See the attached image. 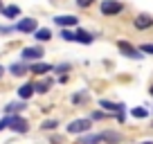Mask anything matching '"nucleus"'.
<instances>
[{
  "mask_svg": "<svg viewBox=\"0 0 153 144\" xmlns=\"http://www.w3.org/2000/svg\"><path fill=\"white\" fill-rule=\"evenodd\" d=\"M32 72H36V74H45V72L52 70V65H48V63H34L32 68H29Z\"/></svg>",
  "mask_w": 153,
  "mask_h": 144,
  "instance_id": "obj_15",
  "label": "nucleus"
},
{
  "mask_svg": "<svg viewBox=\"0 0 153 144\" xmlns=\"http://www.w3.org/2000/svg\"><path fill=\"white\" fill-rule=\"evenodd\" d=\"M34 39H36V41H43V43H45V41L52 39V34H50V29L41 27V29H36V32H34Z\"/></svg>",
  "mask_w": 153,
  "mask_h": 144,
  "instance_id": "obj_14",
  "label": "nucleus"
},
{
  "mask_svg": "<svg viewBox=\"0 0 153 144\" xmlns=\"http://www.w3.org/2000/svg\"><path fill=\"white\" fill-rule=\"evenodd\" d=\"M149 92H151V95H153V86H151V90H149Z\"/></svg>",
  "mask_w": 153,
  "mask_h": 144,
  "instance_id": "obj_28",
  "label": "nucleus"
},
{
  "mask_svg": "<svg viewBox=\"0 0 153 144\" xmlns=\"http://www.w3.org/2000/svg\"><path fill=\"white\" fill-rule=\"evenodd\" d=\"M0 32H2V34H9V32H11V27H5V25H0Z\"/></svg>",
  "mask_w": 153,
  "mask_h": 144,
  "instance_id": "obj_26",
  "label": "nucleus"
},
{
  "mask_svg": "<svg viewBox=\"0 0 153 144\" xmlns=\"http://www.w3.org/2000/svg\"><path fill=\"white\" fill-rule=\"evenodd\" d=\"M99 106H101V108H106V111H110V113L115 111L117 115H120V113H124V106H122V104H113V101H108V99H101Z\"/></svg>",
  "mask_w": 153,
  "mask_h": 144,
  "instance_id": "obj_10",
  "label": "nucleus"
},
{
  "mask_svg": "<svg viewBox=\"0 0 153 144\" xmlns=\"http://www.w3.org/2000/svg\"><path fill=\"white\" fill-rule=\"evenodd\" d=\"M2 72H5V68H2V65H0V77H2Z\"/></svg>",
  "mask_w": 153,
  "mask_h": 144,
  "instance_id": "obj_27",
  "label": "nucleus"
},
{
  "mask_svg": "<svg viewBox=\"0 0 153 144\" xmlns=\"http://www.w3.org/2000/svg\"><path fill=\"white\" fill-rule=\"evenodd\" d=\"M83 99H86V95H83V92H81V95H72V101H74V104H81Z\"/></svg>",
  "mask_w": 153,
  "mask_h": 144,
  "instance_id": "obj_22",
  "label": "nucleus"
},
{
  "mask_svg": "<svg viewBox=\"0 0 153 144\" xmlns=\"http://www.w3.org/2000/svg\"><path fill=\"white\" fill-rule=\"evenodd\" d=\"M0 9H2V7H0Z\"/></svg>",
  "mask_w": 153,
  "mask_h": 144,
  "instance_id": "obj_30",
  "label": "nucleus"
},
{
  "mask_svg": "<svg viewBox=\"0 0 153 144\" xmlns=\"http://www.w3.org/2000/svg\"><path fill=\"white\" fill-rule=\"evenodd\" d=\"M56 126H59V122H56V120H45L43 124H41V128H43V131H54Z\"/></svg>",
  "mask_w": 153,
  "mask_h": 144,
  "instance_id": "obj_21",
  "label": "nucleus"
},
{
  "mask_svg": "<svg viewBox=\"0 0 153 144\" xmlns=\"http://www.w3.org/2000/svg\"><path fill=\"white\" fill-rule=\"evenodd\" d=\"M90 126H92V120H74L68 126V133L70 135H81V133H88Z\"/></svg>",
  "mask_w": 153,
  "mask_h": 144,
  "instance_id": "obj_2",
  "label": "nucleus"
},
{
  "mask_svg": "<svg viewBox=\"0 0 153 144\" xmlns=\"http://www.w3.org/2000/svg\"><path fill=\"white\" fill-rule=\"evenodd\" d=\"M16 29L23 32V34H32V32H36V20L34 18H23L18 25H16Z\"/></svg>",
  "mask_w": 153,
  "mask_h": 144,
  "instance_id": "obj_7",
  "label": "nucleus"
},
{
  "mask_svg": "<svg viewBox=\"0 0 153 144\" xmlns=\"http://www.w3.org/2000/svg\"><path fill=\"white\" fill-rule=\"evenodd\" d=\"M122 9H124V5L117 2V0H101V14L104 16H115V14H120Z\"/></svg>",
  "mask_w": 153,
  "mask_h": 144,
  "instance_id": "obj_3",
  "label": "nucleus"
},
{
  "mask_svg": "<svg viewBox=\"0 0 153 144\" xmlns=\"http://www.w3.org/2000/svg\"><path fill=\"white\" fill-rule=\"evenodd\" d=\"M92 120H104V113H99V111L92 113Z\"/></svg>",
  "mask_w": 153,
  "mask_h": 144,
  "instance_id": "obj_25",
  "label": "nucleus"
},
{
  "mask_svg": "<svg viewBox=\"0 0 153 144\" xmlns=\"http://www.w3.org/2000/svg\"><path fill=\"white\" fill-rule=\"evenodd\" d=\"M140 52H146V54H153V45H142V48H140Z\"/></svg>",
  "mask_w": 153,
  "mask_h": 144,
  "instance_id": "obj_23",
  "label": "nucleus"
},
{
  "mask_svg": "<svg viewBox=\"0 0 153 144\" xmlns=\"http://www.w3.org/2000/svg\"><path fill=\"white\" fill-rule=\"evenodd\" d=\"M117 48H120V52L124 54V56H131V59H142V54H140V50H135L133 45L131 43H126V41H120V43H117Z\"/></svg>",
  "mask_w": 153,
  "mask_h": 144,
  "instance_id": "obj_5",
  "label": "nucleus"
},
{
  "mask_svg": "<svg viewBox=\"0 0 153 144\" xmlns=\"http://www.w3.org/2000/svg\"><path fill=\"white\" fill-rule=\"evenodd\" d=\"M9 72L14 74V77H20V74H25V72H27V65H25V63H14V65L9 68Z\"/></svg>",
  "mask_w": 153,
  "mask_h": 144,
  "instance_id": "obj_16",
  "label": "nucleus"
},
{
  "mask_svg": "<svg viewBox=\"0 0 153 144\" xmlns=\"http://www.w3.org/2000/svg\"><path fill=\"white\" fill-rule=\"evenodd\" d=\"M23 108H25V101H14V104H7L5 113H7V115H16V113L23 111Z\"/></svg>",
  "mask_w": 153,
  "mask_h": 144,
  "instance_id": "obj_13",
  "label": "nucleus"
},
{
  "mask_svg": "<svg viewBox=\"0 0 153 144\" xmlns=\"http://www.w3.org/2000/svg\"><path fill=\"white\" fill-rule=\"evenodd\" d=\"M54 23L59 25V27H63V29H68V27H74L76 23H79V18H76V16H56V18H54Z\"/></svg>",
  "mask_w": 153,
  "mask_h": 144,
  "instance_id": "obj_6",
  "label": "nucleus"
},
{
  "mask_svg": "<svg viewBox=\"0 0 153 144\" xmlns=\"http://www.w3.org/2000/svg\"><path fill=\"white\" fill-rule=\"evenodd\" d=\"M142 144H153V142H142Z\"/></svg>",
  "mask_w": 153,
  "mask_h": 144,
  "instance_id": "obj_29",
  "label": "nucleus"
},
{
  "mask_svg": "<svg viewBox=\"0 0 153 144\" xmlns=\"http://www.w3.org/2000/svg\"><path fill=\"white\" fill-rule=\"evenodd\" d=\"M43 54H45L43 48H41V45H36V48H25L23 52H20V56H23V61H38Z\"/></svg>",
  "mask_w": 153,
  "mask_h": 144,
  "instance_id": "obj_4",
  "label": "nucleus"
},
{
  "mask_svg": "<svg viewBox=\"0 0 153 144\" xmlns=\"http://www.w3.org/2000/svg\"><path fill=\"white\" fill-rule=\"evenodd\" d=\"M52 86V81H50V79H45V81H41V83H36V86H34V90L36 92H41V95H43V92H48V88Z\"/></svg>",
  "mask_w": 153,
  "mask_h": 144,
  "instance_id": "obj_19",
  "label": "nucleus"
},
{
  "mask_svg": "<svg viewBox=\"0 0 153 144\" xmlns=\"http://www.w3.org/2000/svg\"><path fill=\"white\" fill-rule=\"evenodd\" d=\"M131 115L137 117V120H144V117H149V111L146 108H131Z\"/></svg>",
  "mask_w": 153,
  "mask_h": 144,
  "instance_id": "obj_20",
  "label": "nucleus"
},
{
  "mask_svg": "<svg viewBox=\"0 0 153 144\" xmlns=\"http://www.w3.org/2000/svg\"><path fill=\"white\" fill-rule=\"evenodd\" d=\"M2 14H5V18H16V16L20 14V9L16 5H9V7H5V9H2Z\"/></svg>",
  "mask_w": 153,
  "mask_h": 144,
  "instance_id": "obj_17",
  "label": "nucleus"
},
{
  "mask_svg": "<svg viewBox=\"0 0 153 144\" xmlns=\"http://www.w3.org/2000/svg\"><path fill=\"white\" fill-rule=\"evenodd\" d=\"M34 92H36V90H34V86H32V83H25V86H20L18 88V97H20V99H29V97H32L34 95Z\"/></svg>",
  "mask_w": 153,
  "mask_h": 144,
  "instance_id": "obj_12",
  "label": "nucleus"
},
{
  "mask_svg": "<svg viewBox=\"0 0 153 144\" xmlns=\"http://www.w3.org/2000/svg\"><path fill=\"white\" fill-rule=\"evenodd\" d=\"M61 39H63V41H76V43L90 45V43H92V34L83 32V29H76V32H70V29H61Z\"/></svg>",
  "mask_w": 153,
  "mask_h": 144,
  "instance_id": "obj_1",
  "label": "nucleus"
},
{
  "mask_svg": "<svg viewBox=\"0 0 153 144\" xmlns=\"http://www.w3.org/2000/svg\"><path fill=\"white\" fill-rule=\"evenodd\" d=\"M101 142H108V144H120L122 142V135L115 133V131H104V133H99Z\"/></svg>",
  "mask_w": 153,
  "mask_h": 144,
  "instance_id": "obj_8",
  "label": "nucleus"
},
{
  "mask_svg": "<svg viewBox=\"0 0 153 144\" xmlns=\"http://www.w3.org/2000/svg\"><path fill=\"white\" fill-rule=\"evenodd\" d=\"M99 142H101L99 135H86V137L79 140V144H99Z\"/></svg>",
  "mask_w": 153,
  "mask_h": 144,
  "instance_id": "obj_18",
  "label": "nucleus"
},
{
  "mask_svg": "<svg viewBox=\"0 0 153 144\" xmlns=\"http://www.w3.org/2000/svg\"><path fill=\"white\" fill-rule=\"evenodd\" d=\"M133 25L137 29H149L153 25V18H151V16H146V14H142V16H137V18L133 20Z\"/></svg>",
  "mask_w": 153,
  "mask_h": 144,
  "instance_id": "obj_9",
  "label": "nucleus"
},
{
  "mask_svg": "<svg viewBox=\"0 0 153 144\" xmlns=\"http://www.w3.org/2000/svg\"><path fill=\"white\" fill-rule=\"evenodd\" d=\"M9 128H14V131H16V133H27V128H29V126H27V122H25V120H23V117H18V115H16V120H14V124H11V126H9Z\"/></svg>",
  "mask_w": 153,
  "mask_h": 144,
  "instance_id": "obj_11",
  "label": "nucleus"
},
{
  "mask_svg": "<svg viewBox=\"0 0 153 144\" xmlns=\"http://www.w3.org/2000/svg\"><path fill=\"white\" fill-rule=\"evenodd\" d=\"M76 5H79V7H90L92 0H76Z\"/></svg>",
  "mask_w": 153,
  "mask_h": 144,
  "instance_id": "obj_24",
  "label": "nucleus"
}]
</instances>
